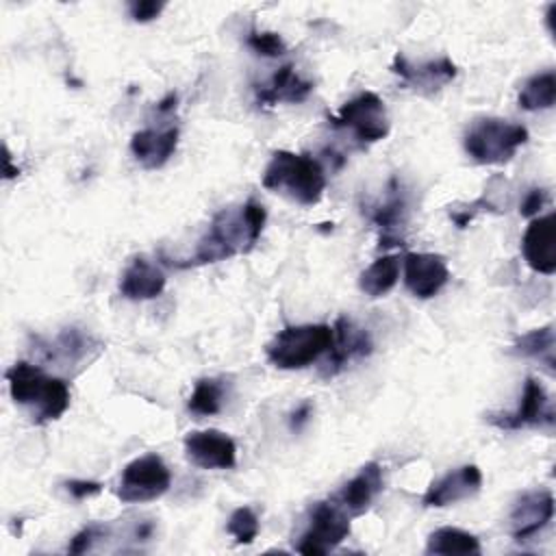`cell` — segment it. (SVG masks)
Here are the masks:
<instances>
[{"label": "cell", "mask_w": 556, "mask_h": 556, "mask_svg": "<svg viewBox=\"0 0 556 556\" xmlns=\"http://www.w3.org/2000/svg\"><path fill=\"white\" fill-rule=\"evenodd\" d=\"M265 222L267 211L256 200H248L239 208H222L198 241L195 252L185 263H178V267H198L250 252L261 239Z\"/></svg>", "instance_id": "obj_1"}, {"label": "cell", "mask_w": 556, "mask_h": 556, "mask_svg": "<svg viewBox=\"0 0 556 556\" xmlns=\"http://www.w3.org/2000/svg\"><path fill=\"white\" fill-rule=\"evenodd\" d=\"M11 400L33 410L35 424L59 419L70 408V389L63 378L46 374L39 365L17 361L7 374Z\"/></svg>", "instance_id": "obj_2"}, {"label": "cell", "mask_w": 556, "mask_h": 556, "mask_svg": "<svg viewBox=\"0 0 556 556\" xmlns=\"http://www.w3.org/2000/svg\"><path fill=\"white\" fill-rule=\"evenodd\" d=\"M263 187L274 193H282L298 204L313 206L326 191L324 165L311 154H295L289 150H276L263 172Z\"/></svg>", "instance_id": "obj_3"}, {"label": "cell", "mask_w": 556, "mask_h": 556, "mask_svg": "<svg viewBox=\"0 0 556 556\" xmlns=\"http://www.w3.org/2000/svg\"><path fill=\"white\" fill-rule=\"evenodd\" d=\"M332 343V326L302 324L287 326L265 345V356L276 369H304L313 365Z\"/></svg>", "instance_id": "obj_4"}, {"label": "cell", "mask_w": 556, "mask_h": 556, "mask_svg": "<svg viewBox=\"0 0 556 556\" xmlns=\"http://www.w3.org/2000/svg\"><path fill=\"white\" fill-rule=\"evenodd\" d=\"M526 141L528 128L502 117L478 119L463 137L465 152L478 165H504Z\"/></svg>", "instance_id": "obj_5"}, {"label": "cell", "mask_w": 556, "mask_h": 556, "mask_svg": "<svg viewBox=\"0 0 556 556\" xmlns=\"http://www.w3.org/2000/svg\"><path fill=\"white\" fill-rule=\"evenodd\" d=\"M328 124L332 128H350L361 143L382 141L391 130L384 100L374 91H361L341 104L337 113L328 115Z\"/></svg>", "instance_id": "obj_6"}, {"label": "cell", "mask_w": 556, "mask_h": 556, "mask_svg": "<svg viewBox=\"0 0 556 556\" xmlns=\"http://www.w3.org/2000/svg\"><path fill=\"white\" fill-rule=\"evenodd\" d=\"M172 486V473L159 454H143L130 460L117 484V497L124 504H143L159 500Z\"/></svg>", "instance_id": "obj_7"}, {"label": "cell", "mask_w": 556, "mask_h": 556, "mask_svg": "<svg viewBox=\"0 0 556 556\" xmlns=\"http://www.w3.org/2000/svg\"><path fill=\"white\" fill-rule=\"evenodd\" d=\"M350 530V517L343 508H339L334 502H317L295 549L304 556L328 554L343 543V539H348Z\"/></svg>", "instance_id": "obj_8"}, {"label": "cell", "mask_w": 556, "mask_h": 556, "mask_svg": "<svg viewBox=\"0 0 556 556\" xmlns=\"http://www.w3.org/2000/svg\"><path fill=\"white\" fill-rule=\"evenodd\" d=\"M489 424H493L502 430L552 428L554 426V408H552L545 387L536 378H526L517 408L510 413H491Z\"/></svg>", "instance_id": "obj_9"}, {"label": "cell", "mask_w": 556, "mask_h": 556, "mask_svg": "<svg viewBox=\"0 0 556 556\" xmlns=\"http://www.w3.org/2000/svg\"><path fill=\"white\" fill-rule=\"evenodd\" d=\"M367 217L380 232V239H378L380 248L404 245V228L408 222V200H406V191L395 178L389 182L384 198L367 206Z\"/></svg>", "instance_id": "obj_10"}, {"label": "cell", "mask_w": 556, "mask_h": 556, "mask_svg": "<svg viewBox=\"0 0 556 556\" xmlns=\"http://www.w3.org/2000/svg\"><path fill=\"white\" fill-rule=\"evenodd\" d=\"M182 445L189 463L200 469H232L237 465V445L222 430L187 432Z\"/></svg>", "instance_id": "obj_11"}, {"label": "cell", "mask_w": 556, "mask_h": 556, "mask_svg": "<svg viewBox=\"0 0 556 556\" xmlns=\"http://www.w3.org/2000/svg\"><path fill=\"white\" fill-rule=\"evenodd\" d=\"M391 72L397 74L408 89L430 96V93H437L439 89H443L450 80H454L458 70L452 63V59H447V56L413 63L406 59V54L397 52L393 56Z\"/></svg>", "instance_id": "obj_12"}, {"label": "cell", "mask_w": 556, "mask_h": 556, "mask_svg": "<svg viewBox=\"0 0 556 556\" xmlns=\"http://www.w3.org/2000/svg\"><path fill=\"white\" fill-rule=\"evenodd\" d=\"M374 350V341L365 328H361L350 317H339L332 326V343L328 348V358L324 367V376H337L352 361L369 356Z\"/></svg>", "instance_id": "obj_13"}, {"label": "cell", "mask_w": 556, "mask_h": 556, "mask_svg": "<svg viewBox=\"0 0 556 556\" xmlns=\"http://www.w3.org/2000/svg\"><path fill=\"white\" fill-rule=\"evenodd\" d=\"M402 263L404 285L419 300L434 298L450 280V267L441 254L408 252Z\"/></svg>", "instance_id": "obj_14"}, {"label": "cell", "mask_w": 556, "mask_h": 556, "mask_svg": "<svg viewBox=\"0 0 556 556\" xmlns=\"http://www.w3.org/2000/svg\"><path fill=\"white\" fill-rule=\"evenodd\" d=\"M554 517V495L549 491H526L510 508V536L519 543L539 534Z\"/></svg>", "instance_id": "obj_15"}, {"label": "cell", "mask_w": 556, "mask_h": 556, "mask_svg": "<svg viewBox=\"0 0 556 556\" xmlns=\"http://www.w3.org/2000/svg\"><path fill=\"white\" fill-rule=\"evenodd\" d=\"M556 228L554 213L532 217L521 237V254L536 274L552 276L556 271Z\"/></svg>", "instance_id": "obj_16"}, {"label": "cell", "mask_w": 556, "mask_h": 556, "mask_svg": "<svg viewBox=\"0 0 556 556\" xmlns=\"http://www.w3.org/2000/svg\"><path fill=\"white\" fill-rule=\"evenodd\" d=\"M482 486V471L478 465H463L456 467L452 471H447L445 476H441L439 480H434L421 502L428 508H445L452 504H458L463 500L473 497Z\"/></svg>", "instance_id": "obj_17"}, {"label": "cell", "mask_w": 556, "mask_h": 556, "mask_svg": "<svg viewBox=\"0 0 556 556\" xmlns=\"http://www.w3.org/2000/svg\"><path fill=\"white\" fill-rule=\"evenodd\" d=\"M384 489V478H382V467L378 463H367L358 469L354 478H350L341 491L334 495V504L348 513V517H358L363 515L374 500L382 493Z\"/></svg>", "instance_id": "obj_18"}, {"label": "cell", "mask_w": 556, "mask_h": 556, "mask_svg": "<svg viewBox=\"0 0 556 556\" xmlns=\"http://www.w3.org/2000/svg\"><path fill=\"white\" fill-rule=\"evenodd\" d=\"M178 135L180 130L176 126L141 128L130 139V152L146 169H159L176 152Z\"/></svg>", "instance_id": "obj_19"}, {"label": "cell", "mask_w": 556, "mask_h": 556, "mask_svg": "<svg viewBox=\"0 0 556 556\" xmlns=\"http://www.w3.org/2000/svg\"><path fill=\"white\" fill-rule=\"evenodd\" d=\"M165 285H167V278L163 269L152 261H148L146 256H137L130 261V265L124 269L119 278V293L126 300L146 302V300L159 298Z\"/></svg>", "instance_id": "obj_20"}, {"label": "cell", "mask_w": 556, "mask_h": 556, "mask_svg": "<svg viewBox=\"0 0 556 556\" xmlns=\"http://www.w3.org/2000/svg\"><path fill=\"white\" fill-rule=\"evenodd\" d=\"M315 89V85L306 78H302L293 65H282L278 67L267 83L256 85V102L263 106H274L280 102H302L311 96V91Z\"/></svg>", "instance_id": "obj_21"}, {"label": "cell", "mask_w": 556, "mask_h": 556, "mask_svg": "<svg viewBox=\"0 0 556 556\" xmlns=\"http://www.w3.org/2000/svg\"><path fill=\"white\" fill-rule=\"evenodd\" d=\"M400 256L397 254H384L376 258L369 267H365L358 276V289L369 298H382L387 295L400 278Z\"/></svg>", "instance_id": "obj_22"}, {"label": "cell", "mask_w": 556, "mask_h": 556, "mask_svg": "<svg viewBox=\"0 0 556 556\" xmlns=\"http://www.w3.org/2000/svg\"><path fill=\"white\" fill-rule=\"evenodd\" d=\"M426 554H443V556H469L480 554V541L476 534L460 528H437L430 532L426 543Z\"/></svg>", "instance_id": "obj_23"}, {"label": "cell", "mask_w": 556, "mask_h": 556, "mask_svg": "<svg viewBox=\"0 0 556 556\" xmlns=\"http://www.w3.org/2000/svg\"><path fill=\"white\" fill-rule=\"evenodd\" d=\"M556 102V74L552 70L530 76L519 89L517 104L523 111H547Z\"/></svg>", "instance_id": "obj_24"}, {"label": "cell", "mask_w": 556, "mask_h": 556, "mask_svg": "<svg viewBox=\"0 0 556 556\" xmlns=\"http://www.w3.org/2000/svg\"><path fill=\"white\" fill-rule=\"evenodd\" d=\"M513 352L519 356L543 361L549 367V371H554V328L543 326V328L530 330L528 334L515 341Z\"/></svg>", "instance_id": "obj_25"}, {"label": "cell", "mask_w": 556, "mask_h": 556, "mask_svg": "<svg viewBox=\"0 0 556 556\" xmlns=\"http://www.w3.org/2000/svg\"><path fill=\"white\" fill-rule=\"evenodd\" d=\"M224 404V384L215 378H202L195 382L193 393L189 395V410L202 417L217 415Z\"/></svg>", "instance_id": "obj_26"}, {"label": "cell", "mask_w": 556, "mask_h": 556, "mask_svg": "<svg viewBox=\"0 0 556 556\" xmlns=\"http://www.w3.org/2000/svg\"><path fill=\"white\" fill-rule=\"evenodd\" d=\"M89 343L91 339L85 337L80 330L76 328H65L52 343L50 348V356L56 361V363H63V365H70V363H78L87 350H89Z\"/></svg>", "instance_id": "obj_27"}, {"label": "cell", "mask_w": 556, "mask_h": 556, "mask_svg": "<svg viewBox=\"0 0 556 556\" xmlns=\"http://www.w3.org/2000/svg\"><path fill=\"white\" fill-rule=\"evenodd\" d=\"M226 530L235 536V541L239 545H250L256 536H258V517L250 506H239L232 510V515L228 517Z\"/></svg>", "instance_id": "obj_28"}, {"label": "cell", "mask_w": 556, "mask_h": 556, "mask_svg": "<svg viewBox=\"0 0 556 556\" xmlns=\"http://www.w3.org/2000/svg\"><path fill=\"white\" fill-rule=\"evenodd\" d=\"M248 46L261 54V56H280L287 52V43L285 39L278 35V33H271V30H252L248 35Z\"/></svg>", "instance_id": "obj_29"}, {"label": "cell", "mask_w": 556, "mask_h": 556, "mask_svg": "<svg viewBox=\"0 0 556 556\" xmlns=\"http://www.w3.org/2000/svg\"><path fill=\"white\" fill-rule=\"evenodd\" d=\"M102 536H104V528L98 526V523H89V526H85L80 532H76V534L72 536L70 545H67V552H70V554H85V552H89V549L93 547V543H96L98 539H102Z\"/></svg>", "instance_id": "obj_30"}, {"label": "cell", "mask_w": 556, "mask_h": 556, "mask_svg": "<svg viewBox=\"0 0 556 556\" xmlns=\"http://www.w3.org/2000/svg\"><path fill=\"white\" fill-rule=\"evenodd\" d=\"M163 9H165V2H161V0H130L128 2V15L141 24L156 20Z\"/></svg>", "instance_id": "obj_31"}, {"label": "cell", "mask_w": 556, "mask_h": 556, "mask_svg": "<svg viewBox=\"0 0 556 556\" xmlns=\"http://www.w3.org/2000/svg\"><path fill=\"white\" fill-rule=\"evenodd\" d=\"M547 202H549V193L545 189H541V187H534V189H530L523 195V200L519 204V213L523 217H536Z\"/></svg>", "instance_id": "obj_32"}, {"label": "cell", "mask_w": 556, "mask_h": 556, "mask_svg": "<svg viewBox=\"0 0 556 556\" xmlns=\"http://www.w3.org/2000/svg\"><path fill=\"white\" fill-rule=\"evenodd\" d=\"M65 489L74 500H87L98 495L102 491V484L96 480H67Z\"/></svg>", "instance_id": "obj_33"}, {"label": "cell", "mask_w": 556, "mask_h": 556, "mask_svg": "<svg viewBox=\"0 0 556 556\" xmlns=\"http://www.w3.org/2000/svg\"><path fill=\"white\" fill-rule=\"evenodd\" d=\"M311 415H313V406H311V402H304V404H300L293 413H291V430H300L308 419H311Z\"/></svg>", "instance_id": "obj_34"}]
</instances>
